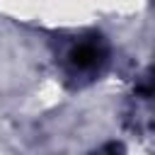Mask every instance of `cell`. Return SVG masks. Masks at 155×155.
Returning a JSON list of instances; mask_svg holds the SVG:
<instances>
[{
  "mask_svg": "<svg viewBox=\"0 0 155 155\" xmlns=\"http://www.w3.org/2000/svg\"><path fill=\"white\" fill-rule=\"evenodd\" d=\"M68 58H70V65H73L75 70H82V73L94 70V68H99V65L104 63V58H107V44H104L99 36L82 39V41H78V44L70 48Z\"/></svg>",
  "mask_w": 155,
  "mask_h": 155,
  "instance_id": "6da1fadb",
  "label": "cell"
},
{
  "mask_svg": "<svg viewBox=\"0 0 155 155\" xmlns=\"http://www.w3.org/2000/svg\"><path fill=\"white\" fill-rule=\"evenodd\" d=\"M92 155H124V148H121L119 143H107L104 148H99V150L92 153Z\"/></svg>",
  "mask_w": 155,
  "mask_h": 155,
  "instance_id": "7a4b0ae2",
  "label": "cell"
}]
</instances>
